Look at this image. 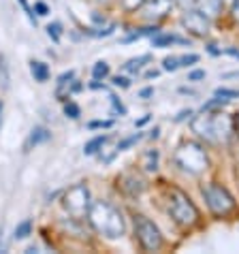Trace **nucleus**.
<instances>
[{
	"mask_svg": "<svg viewBox=\"0 0 239 254\" xmlns=\"http://www.w3.org/2000/svg\"><path fill=\"white\" fill-rule=\"evenodd\" d=\"M163 68L165 70H178L179 68V58H175V56H167L163 60Z\"/></svg>",
	"mask_w": 239,
	"mask_h": 254,
	"instance_id": "4be33fe9",
	"label": "nucleus"
},
{
	"mask_svg": "<svg viewBox=\"0 0 239 254\" xmlns=\"http://www.w3.org/2000/svg\"><path fill=\"white\" fill-rule=\"evenodd\" d=\"M2 109L4 107H2V101H0V128H2Z\"/></svg>",
	"mask_w": 239,
	"mask_h": 254,
	"instance_id": "49530a36",
	"label": "nucleus"
},
{
	"mask_svg": "<svg viewBox=\"0 0 239 254\" xmlns=\"http://www.w3.org/2000/svg\"><path fill=\"white\" fill-rule=\"evenodd\" d=\"M231 11H233V17H235V22L239 24V0H235L233 6H231Z\"/></svg>",
	"mask_w": 239,
	"mask_h": 254,
	"instance_id": "e433bc0d",
	"label": "nucleus"
},
{
	"mask_svg": "<svg viewBox=\"0 0 239 254\" xmlns=\"http://www.w3.org/2000/svg\"><path fill=\"white\" fill-rule=\"evenodd\" d=\"M154 47H167V45H173V43H179V45H190V41L188 39H181L178 34H158V37H154Z\"/></svg>",
	"mask_w": 239,
	"mask_h": 254,
	"instance_id": "f8f14e48",
	"label": "nucleus"
},
{
	"mask_svg": "<svg viewBox=\"0 0 239 254\" xmlns=\"http://www.w3.org/2000/svg\"><path fill=\"white\" fill-rule=\"evenodd\" d=\"M60 32H62V26L60 24H49L47 26V34L54 39V43H60Z\"/></svg>",
	"mask_w": 239,
	"mask_h": 254,
	"instance_id": "5701e85b",
	"label": "nucleus"
},
{
	"mask_svg": "<svg viewBox=\"0 0 239 254\" xmlns=\"http://www.w3.org/2000/svg\"><path fill=\"white\" fill-rule=\"evenodd\" d=\"M152 58L150 56H139V58H132V60H128L124 64V70H128V73H139V70H141L143 66H145V62H150Z\"/></svg>",
	"mask_w": 239,
	"mask_h": 254,
	"instance_id": "dca6fc26",
	"label": "nucleus"
},
{
	"mask_svg": "<svg viewBox=\"0 0 239 254\" xmlns=\"http://www.w3.org/2000/svg\"><path fill=\"white\" fill-rule=\"evenodd\" d=\"M34 11H37V15H47V13H49L45 2H37V4H34Z\"/></svg>",
	"mask_w": 239,
	"mask_h": 254,
	"instance_id": "473e14b6",
	"label": "nucleus"
},
{
	"mask_svg": "<svg viewBox=\"0 0 239 254\" xmlns=\"http://www.w3.org/2000/svg\"><path fill=\"white\" fill-rule=\"evenodd\" d=\"M141 167L145 169V171H156L158 169V150H147L143 154V158H141Z\"/></svg>",
	"mask_w": 239,
	"mask_h": 254,
	"instance_id": "2eb2a0df",
	"label": "nucleus"
},
{
	"mask_svg": "<svg viewBox=\"0 0 239 254\" xmlns=\"http://www.w3.org/2000/svg\"><path fill=\"white\" fill-rule=\"evenodd\" d=\"M30 231H32V222L30 220H24V222H19L17 227H15L13 237H15V239H26L28 235H30Z\"/></svg>",
	"mask_w": 239,
	"mask_h": 254,
	"instance_id": "6ab92c4d",
	"label": "nucleus"
},
{
	"mask_svg": "<svg viewBox=\"0 0 239 254\" xmlns=\"http://www.w3.org/2000/svg\"><path fill=\"white\" fill-rule=\"evenodd\" d=\"M17 2L19 4H22V9H24V13H26V15H28V19H30V22L34 24V22H37V17H34V11L30 9V4H28V0H17Z\"/></svg>",
	"mask_w": 239,
	"mask_h": 254,
	"instance_id": "cd10ccee",
	"label": "nucleus"
},
{
	"mask_svg": "<svg viewBox=\"0 0 239 254\" xmlns=\"http://www.w3.org/2000/svg\"><path fill=\"white\" fill-rule=\"evenodd\" d=\"M201 192L203 196H205V201H207V207L212 209V214L216 216H229L231 211L235 209V199L229 194V190L220 186V184H216V182H212V184H205L201 188Z\"/></svg>",
	"mask_w": 239,
	"mask_h": 254,
	"instance_id": "20e7f679",
	"label": "nucleus"
},
{
	"mask_svg": "<svg viewBox=\"0 0 239 254\" xmlns=\"http://www.w3.org/2000/svg\"><path fill=\"white\" fill-rule=\"evenodd\" d=\"M216 96H222V98H237V96H239V92H237V90L218 88V90H216Z\"/></svg>",
	"mask_w": 239,
	"mask_h": 254,
	"instance_id": "bb28decb",
	"label": "nucleus"
},
{
	"mask_svg": "<svg viewBox=\"0 0 239 254\" xmlns=\"http://www.w3.org/2000/svg\"><path fill=\"white\" fill-rule=\"evenodd\" d=\"M107 75H109V64L105 60H98L94 64V68H92V77L98 81V79H105Z\"/></svg>",
	"mask_w": 239,
	"mask_h": 254,
	"instance_id": "a211bd4d",
	"label": "nucleus"
},
{
	"mask_svg": "<svg viewBox=\"0 0 239 254\" xmlns=\"http://www.w3.org/2000/svg\"><path fill=\"white\" fill-rule=\"evenodd\" d=\"M109 98H111V105H114V111H116V114L124 116V114H126V109H124V105L118 101V96H109Z\"/></svg>",
	"mask_w": 239,
	"mask_h": 254,
	"instance_id": "c756f323",
	"label": "nucleus"
},
{
	"mask_svg": "<svg viewBox=\"0 0 239 254\" xmlns=\"http://www.w3.org/2000/svg\"><path fill=\"white\" fill-rule=\"evenodd\" d=\"M64 114L68 116V118H79V114H81V111H79V107H77V105L75 103H66L64 105Z\"/></svg>",
	"mask_w": 239,
	"mask_h": 254,
	"instance_id": "393cba45",
	"label": "nucleus"
},
{
	"mask_svg": "<svg viewBox=\"0 0 239 254\" xmlns=\"http://www.w3.org/2000/svg\"><path fill=\"white\" fill-rule=\"evenodd\" d=\"M118 182H120V186H122L124 192L130 194V196H137V194L143 192V182L139 180V178H135V175H130V173L122 175Z\"/></svg>",
	"mask_w": 239,
	"mask_h": 254,
	"instance_id": "9d476101",
	"label": "nucleus"
},
{
	"mask_svg": "<svg viewBox=\"0 0 239 254\" xmlns=\"http://www.w3.org/2000/svg\"><path fill=\"white\" fill-rule=\"evenodd\" d=\"M107 141H109V137L107 135H101V137H94L92 141H90V143L86 145V147H83V152H86L88 154V156H92V154H96L98 150H101V147L105 145V143H107Z\"/></svg>",
	"mask_w": 239,
	"mask_h": 254,
	"instance_id": "f3484780",
	"label": "nucleus"
},
{
	"mask_svg": "<svg viewBox=\"0 0 239 254\" xmlns=\"http://www.w3.org/2000/svg\"><path fill=\"white\" fill-rule=\"evenodd\" d=\"M150 118H152V116H145V118H141V120H139V122H135V126H143V124H147V122H150Z\"/></svg>",
	"mask_w": 239,
	"mask_h": 254,
	"instance_id": "58836bf2",
	"label": "nucleus"
},
{
	"mask_svg": "<svg viewBox=\"0 0 239 254\" xmlns=\"http://www.w3.org/2000/svg\"><path fill=\"white\" fill-rule=\"evenodd\" d=\"M188 116H192V111H190V109H181V111H179V116L175 118V122H181V120H186Z\"/></svg>",
	"mask_w": 239,
	"mask_h": 254,
	"instance_id": "c9c22d12",
	"label": "nucleus"
},
{
	"mask_svg": "<svg viewBox=\"0 0 239 254\" xmlns=\"http://www.w3.org/2000/svg\"><path fill=\"white\" fill-rule=\"evenodd\" d=\"M90 190L83 184L73 186L68 192L64 194V207L73 218H83L90 211Z\"/></svg>",
	"mask_w": 239,
	"mask_h": 254,
	"instance_id": "423d86ee",
	"label": "nucleus"
},
{
	"mask_svg": "<svg viewBox=\"0 0 239 254\" xmlns=\"http://www.w3.org/2000/svg\"><path fill=\"white\" fill-rule=\"evenodd\" d=\"M173 160H175V165L188 175H201L203 171H207V167H209L205 150H203L199 143H192V141L179 145L178 152L173 154Z\"/></svg>",
	"mask_w": 239,
	"mask_h": 254,
	"instance_id": "7ed1b4c3",
	"label": "nucleus"
},
{
	"mask_svg": "<svg viewBox=\"0 0 239 254\" xmlns=\"http://www.w3.org/2000/svg\"><path fill=\"white\" fill-rule=\"evenodd\" d=\"M30 70H32V77L37 79L39 83H43L49 79V66L45 62H39V60H32L30 62Z\"/></svg>",
	"mask_w": 239,
	"mask_h": 254,
	"instance_id": "ddd939ff",
	"label": "nucleus"
},
{
	"mask_svg": "<svg viewBox=\"0 0 239 254\" xmlns=\"http://www.w3.org/2000/svg\"><path fill=\"white\" fill-rule=\"evenodd\" d=\"M139 96H141V98H150V96H154V88H143L141 92H139Z\"/></svg>",
	"mask_w": 239,
	"mask_h": 254,
	"instance_id": "4c0bfd02",
	"label": "nucleus"
},
{
	"mask_svg": "<svg viewBox=\"0 0 239 254\" xmlns=\"http://www.w3.org/2000/svg\"><path fill=\"white\" fill-rule=\"evenodd\" d=\"M235 130H237V135H239V111H237V116H235Z\"/></svg>",
	"mask_w": 239,
	"mask_h": 254,
	"instance_id": "c03bdc74",
	"label": "nucleus"
},
{
	"mask_svg": "<svg viewBox=\"0 0 239 254\" xmlns=\"http://www.w3.org/2000/svg\"><path fill=\"white\" fill-rule=\"evenodd\" d=\"M167 211L179 227H192L199 220V211H196L194 203L188 199V194H184L178 188H169L167 190Z\"/></svg>",
	"mask_w": 239,
	"mask_h": 254,
	"instance_id": "f03ea898",
	"label": "nucleus"
},
{
	"mask_svg": "<svg viewBox=\"0 0 239 254\" xmlns=\"http://www.w3.org/2000/svg\"><path fill=\"white\" fill-rule=\"evenodd\" d=\"M114 86H118V88H128L130 86V81L126 79V77H114Z\"/></svg>",
	"mask_w": 239,
	"mask_h": 254,
	"instance_id": "2f4dec72",
	"label": "nucleus"
},
{
	"mask_svg": "<svg viewBox=\"0 0 239 254\" xmlns=\"http://www.w3.org/2000/svg\"><path fill=\"white\" fill-rule=\"evenodd\" d=\"M145 0H122V6L126 11H137V9H141Z\"/></svg>",
	"mask_w": 239,
	"mask_h": 254,
	"instance_id": "b1692460",
	"label": "nucleus"
},
{
	"mask_svg": "<svg viewBox=\"0 0 239 254\" xmlns=\"http://www.w3.org/2000/svg\"><path fill=\"white\" fill-rule=\"evenodd\" d=\"M52 137V132H49L45 126H37V128H32L30 132V139H28V147L30 145H39V143H45Z\"/></svg>",
	"mask_w": 239,
	"mask_h": 254,
	"instance_id": "4468645a",
	"label": "nucleus"
},
{
	"mask_svg": "<svg viewBox=\"0 0 239 254\" xmlns=\"http://www.w3.org/2000/svg\"><path fill=\"white\" fill-rule=\"evenodd\" d=\"M158 132H160V128H158V126H154V130H152V135H150V137H152V139H156V137H158Z\"/></svg>",
	"mask_w": 239,
	"mask_h": 254,
	"instance_id": "79ce46f5",
	"label": "nucleus"
},
{
	"mask_svg": "<svg viewBox=\"0 0 239 254\" xmlns=\"http://www.w3.org/2000/svg\"><path fill=\"white\" fill-rule=\"evenodd\" d=\"M220 2H222V6H224V4H227V6H233L235 0H220Z\"/></svg>",
	"mask_w": 239,
	"mask_h": 254,
	"instance_id": "a18cd8bd",
	"label": "nucleus"
},
{
	"mask_svg": "<svg viewBox=\"0 0 239 254\" xmlns=\"http://www.w3.org/2000/svg\"><path fill=\"white\" fill-rule=\"evenodd\" d=\"M181 26L186 28L188 32H192L194 37H205L209 32V17L203 15L201 11H186L184 17H181Z\"/></svg>",
	"mask_w": 239,
	"mask_h": 254,
	"instance_id": "0eeeda50",
	"label": "nucleus"
},
{
	"mask_svg": "<svg viewBox=\"0 0 239 254\" xmlns=\"http://www.w3.org/2000/svg\"><path fill=\"white\" fill-rule=\"evenodd\" d=\"M192 130L199 137L209 141V143H216V141H218V137H216V126H214V116H209L207 111H203V116H196L192 120Z\"/></svg>",
	"mask_w": 239,
	"mask_h": 254,
	"instance_id": "1a4fd4ad",
	"label": "nucleus"
},
{
	"mask_svg": "<svg viewBox=\"0 0 239 254\" xmlns=\"http://www.w3.org/2000/svg\"><path fill=\"white\" fill-rule=\"evenodd\" d=\"M141 139V135L139 132H135V135H130L128 139H124V141H120V143L116 145V152H122V150H126V147H130V145H135L137 141Z\"/></svg>",
	"mask_w": 239,
	"mask_h": 254,
	"instance_id": "412c9836",
	"label": "nucleus"
},
{
	"mask_svg": "<svg viewBox=\"0 0 239 254\" xmlns=\"http://www.w3.org/2000/svg\"><path fill=\"white\" fill-rule=\"evenodd\" d=\"M88 218H90V222H92V227L98 233H103L105 237L118 239L124 235V218L114 205H109V203L94 201L92 205H90Z\"/></svg>",
	"mask_w": 239,
	"mask_h": 254,
	"instance_id": "f257e3e1",
	"label": "nucleus"
},
{
	"mask_svg": "<svg viewBox=\"0 0 239 254\" xmlns=\"http://www.w3.org/2000/svg\"><path fill=\"white\" fill-rule=\"evenodd\" d=\"M227 54H231V56H235V58H239V52H237V49H227Z\"/></svg>",
	"mask_w": 239,
	"mask_h": 254,
	"instance_id": "37998d69",
	"label": "nucleus"
},
{
	"mask_svg": "<svg viewBox=\"0 0 239 254\" xmlns=\"http://www.w3.org/2000/svg\"><path fill=\"white\" fill-rule=\"evenodd\" d=\"M178 2L184 6L186 11H188V9H194V6H196V0H178Z\"/></svg>",
	"mask_w": 239,
	"mask_h": 254,
	"instance_id": "f704fd0d",
	"label": "nucleus"
},
{
	"mask_svg": "<svg viewBox=\"0 0 239 254\" xmlns=\"http://www.w3.org/2000/svg\"><path fill=\"white\" fill-rule=\"evenodd\" d=\"M135 233H137V239L145 252H156L163 248V235H160L158 227L150 218L137 214L135 216Z\"/></svg>",
	"mask_w": 239,
	"mask_h": 254,
	"instance_id": "39448f33",
	"label": "nucleus"
},
{
	"mask_svg": "<svg viewBox=\"0 0 239 254\" xmlns=\"http://www.w3.org/2000/svg\"><path fill=\"white\" fill-rule=\"evenodd\" d=\"M173 9V0H145L141 11L147 22H158V19L167 17Z\"/></svg>",
	"mask_w": 239,
	"mask_h": 254,
	"instance_id": "6e6552de",
	"label": "nucleus"
},
{
	"mask_svg": "<svg viewBox=\"0 0 239 254\" xmlns=\"http://www.w3.org/2000/svg\"><path fill=\"white\" fill-rule=\"evenodd\" d=\"M199 79H205V70H192V73H188V81H199Z\"/></svg>",
	"mask_w": 239,
	"mask_h": 254,
	"instance_id": "7c9ffc66",
	"label": "nucleus"
},
{
	"mask_svg": "<svg viewBox=\"0 0 239 254\" xmlns=\"http://www.w3.org/2000/svg\"><path fill=\"white\" fill-rule=\"evenodd\" d=\"M109 126H114L111 120H107V122H90V128H109Z\"/></svg>",
	"mask_w": 239,
	"mask_h": 254,
	"instance_id": "72a5a7b5",
	"label": "nucleus"
},
{
	"mask_svg": "<svg viewBox=\"0 0 239 254\" xmlns=\"http://www.w3.org/2000/svg\"><path fill=\"white\" fill-rule=\"evenodd\" d=\"M194 62H199V56H196V54H188V56H181V58H179V66H192Z\"/></svg>",
	"mask_w": 239,
	"mask_h": 254,
	"instance_id": "a878e982",
	"label": "nucleus"
},
{
	"mask_svg": "<svg viewBox=\"0 0 239 254\" xmlns=\"http://www.w3.org/2000/svg\"><path fill=\"white\" fill-rule=\"evenodd\" d=\"M73 77H75V73H73V70H68V73H62V75L58 77V88H62V86H68Z\"/></svg>",
	"mask_w": 239,
	"mask_h": 254,
	"instance_id": "c85d7f7f",
	"label": "nucleus"
},
{
	"mask_svg": "<svg viewBox=\"0 0 239 254\" xmlns=\"http://www.w3.org/2000/svg\"><path fill=\"white\" fill-rule=\"evenodd\" d=\"M145 77H147V79H152V77H158V70H156V68H154V70H147Z\"/></svg>",
	"mask_w": 239,
	"mask_h": 254,
	"instance_id": "ea45409f",
	"label": "nucleus"
},
{
	"mask_svg": "<svg viewBox=\"0 0 239 254\" xmlns=\"http://www.w3.org/2000/svg\"><path fill=\"white\" fill-rule=\"evenodd\" d=\"M2 233H4V229H2V227H0V252H2V250H4V244H2Z\"/></svg>",
	"mask_w": 239,
	"mask_h": 254,
	"instance_id": "a19ab883",
	"label": "nucleus"
},
{
	"mask_svg": "<svg viewBox=\"0 0 239 254\" xmlns=\"http://www.w3.org/2000/svg\"><path fill=\"white\" fill-rule=\"evenodd\" d=\"M0 83L2 88H9V64H6L4 56H0Z\"/></svg>",
	"mask_w": 239,
	"mask_h": 254,
	"instance_id": "aec40b11",
	"label": "nucleus"
},
{
	"mask_svg": "<svg viewBox=\"0 0 239 254\" xmlns=\"http://www.w3.org/2000/svg\"><path fill=\"white\" fill-rule=\"evenodd\" d=\"M196 9L207 17H216L222 11V2L220 0H196Z\"/></svg>",
	"mask_w": 239,
	"mask_h": 254,
	"instance_id": "9b49d317",
	"label": "nucleus"
}]
</instances>
